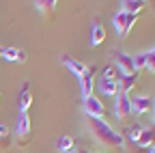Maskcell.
I'll list each match as a JSON object with an SVG mask.
<instances>
[{
  "label": "cell",
  "instance_id": "16",
  "mask_svg": "<svg viewBox=\"0 0 155 153\" xmlns=\"http://www.w3.org/2000/svg\"><path fill=\"white\" fill-rule=\"evenodd\" d=\"M121 5H123L121 11L134 13V15H140V11H144V7H147L144 0H125V2H121Z\"/></svg>",
  "mask_w": 155,
  "mask_h": 153
},
{
  "label": "cell",
  "instance_id": "14",
  "mask_svg": "<svg viewBox=\"0 0 155 153\" xmlns=\"http://www.w3.org/2000/svg\"><path fill=\"white\" fill-rule=\"evenodd\" d=\"M56 0H37L35 7L45 15V20H54V13H56Z\"/></svg>",
  "mask_w": 155,
  "mask_h": 153
},
{
  "label": "cell",
  "instance_id": "6",
  "mask_svg": "<svg viewBox=\"0 0 155 153\" xmlns=\"http://www.w3.org/2000/svg\"><path fill=\"white\" fill-rule=\"evenodd\" d=\"M84 110L91 119H104L106 117V108L104 104L95 97V95H91V97H84Z\"/></svg>",
  "mask_w": 155,
  "mask_h": 153
},
{
  "label": "cell",
  "instance_id": "28",
  "mask_svg": "<svg viewBox=\"0 0 155 153\" xmlns=\"http://www.w3.org/2000/svg\"><path fill=\"white\" fill-rule=\"evenodd\" d=\"M0 56H2V48H0Z\"/></svg>",
  "mask_w": 155,
  "mask_h": 153
},
{
  "label": "cell",
  "instance_id": "1",
  "mask_svg": "<svg viewBox=\"0 0 155 153\" xmlns=\"http://www.w3.org/2000/svg\"><path fill=\"white\" fill-rule=\"evenodd\" d=\"M88 129L95 136V140L99 145H104V147H112L114 149V147H123L125 145V138L119 131H114L104 119H91L88 117Z\"/></svg>",
  "mask_w": 155,
  "mask_h": 153
},
{
  "label": "cell",
  "instance_id": "10",
  "mask_svg": "<svg viewBox=\"0 0 155 153\" xmlns=\"http://www.w3.org/2000/svg\"><path fill=\"white\" fill-rule=\"evenodd\" d=\"M63 65L71 71V73H75L78 78H82L84 75V71H86V65L84 63H80V61H75L73 56H67V54H63Z\"/></svg>",
  "mask_w": 155,
  "mask_h": 153
},
{
  "label": "cell",
  "instance_id": "2",
  "mask_svg": "<svg viewBox=\"0 0 155 153\" xmlns=\"http://www.w3.org/2000/svg\"><path fill=\"white\" fill-rule=\"evenodd\" d=\"M136 20H138V15H134V13H125V11H119L114 15V28H116V32H119V37L121 39H125V37L131 32V28H134V24H136Z\"/></svg>",
  "mask_w": 155,
  "mask_h": 153
},
{
  "label": "cell",
  "instance_id": "7",
  "mask_svg": "<svg viewBox=\"0 0 155 153\" xmlns=\"http://www.w3.org/2000/svg\"><path fill=\"white\" fill-rule=\"evenodd\" d=\"M95 73H97V67H86L84 75L80 78L82 97H91V95H93V91H95Z\"/></svg>",
  "mask_w": 155,
  "mask_h": 153
},
{
  "label": "cell",
  "instance_id": "12",
  "mask_svg": "<svg viewBox=\"0 0 155 153\" xmlns=\"http://www.w3.org/2000/svg\"><path fill=\"white\" fill-rule=\"evenodd\" d=\"M138 80H140V73L138 71L131 73V75H121V78H119V93L134 91V86L138 84Z\"/></svg>",
  "mask_w": 155,
  "mask_h": 153
},
{
  "label": "cell",
  "instance_id": "15",
  "mask_svg": "<svg viewBox=\"0 0 155 153\" xmlns=\"http://www.w3.org/2000/svg\"><path fill=\"white\" fill-rule=\"evenodd\" d=\"M2 56L11 63H26V52L19 48H2Z\"/></svg>",
  "mask_w": 155,
  "mask_h": 153
},
{
  "label": "cell",
  "instance_id": "8",
  "mask_svg": "<svg viewBox=\"0 0 155 153\" xmlns=\"http://www.w3.org/2000/svg\"><path fill=\"white\" fill-rule=\"evenodd\" d=\"M131 101V114H144L149 110H153V99L144 97V95H136V97H129Z\"/></svg>",
  "mask_w": 155,
  "mask_h": 153
},
{
  "label": "cell",
  "instance_id": "22",
  "mask_svg": "<svg viewBox=\"0 0 155 153\" xmlns=\"http://www.w3.org/2000/svg\"><path fill=\"white\" fill-rule=\"evenodd\" d=\"M9 142H11V138H9V134H7V136H2V138H0V151H5V149L9 147Z\"/></svg>",
  "mask_w": 155,
  "mask_h": 153
},
{
  "label": "cell",
  "instance_id": "4",
  "mask_svg": "<svg viewBox=\"0 0 155 153\" xmlns=\"http://www.w3.org/2000/svg\"><path fill=\"white\" fill-rule=\"evenodd\" d=\"M30 117H28V112L26 114H19V119H17V129H15V138H17V145H26L30 140Z\"/></svg>",
  "mask_w": 155,
  "mask_h": 153
},
{
  "label": "cell",
  "instance_id": "21",
  "mask_svg": "<svg viewBox=\"0 0 155 153\" xmlns=\"http://www.w3.org/2000/svg\"><path fill=\"white\" fill-rule=\"evenodd\" d=\"M144 56H147V67L144 69H149L151 73H155V52L151 50V52H144Z\"/></svg>",
  "mask_w": 155,
  "mask_h": 153
},
{
  "label": "cell",
  "instance_id": "11",
  "mask_svg": "<svg viewBox=\"0 0 155 153\" xmlns=\"http://www.w3.org/2000/svg\"><path fill=\"white\" fill-rule=\"evenodd\" d=\"M104 41H106V28H104V24H101L99 20H95L93 32H91V45L97 48V45H101Z\"/></svg>",
  "mask_w": 155,
  "mask_h": 153
},
{
  "label": "cell",
  "instance_id": "17",
  "mask_svg": "<svg viewBox=\"0 0 155 153\" xmlns=\"http://www.w3.org/2000/svg\"><path fill=\"white\" fill-rule=\"evenodd\" d=\"M142 149H149L151 145H155V125H151L149 129H142V134H140V138L136 140Z\"/></svg>",
  "mask_w": 155,
  "mask_h": 153
},
{
  "label": "cell",
  "instance_id": "3",
  "mask_svg": "<svg viewBox=\"0 0 155 153\" xmlns=\"http://www.w3.org/2000/svg\"><path fill=\"white\" fill-rule=\"evenodd\" d=\"M114 114L119 121H127L131 117V101L127 93H116L114 97Z\"/></svg>",
  "mask_w": 155,
  "mask_h": 153
},
{
  "label": "cell",
  "instance_id": "24",
  "mask_svg": "<svg viewBox=\"0 0 155 153\" xmlns=\"http://www.w3.org/2000/svg\"><path fill=\"white\" fill-rule=\"evenodd\" d=\"M151 112H153V125H155V99H153V110Z\"/></svg>",
  "mask_w": 155,
  "mask_h": 153
},
{
  "label": "cell",
  "instance_id": "13",
  "mask_svg": "<svg viewBox=\"0 0 155 153\" xmlns=\"http://www.w3.org/2000/svg\"><path fill=\"white\" fill-rule=\"evenodd\" d=\"M97 91L104 93V95L114 97V95L119 93V80H106V78H101L99 82H97Z\"/></svg>",
  "mask_w": 155,
  "mask_h": 153
},
{
  "label": "cell",
  "instance_id": "25",
  "mask_svg": "<svg viewBox=\"0 0 155 153\" xmlns=\"http://www.w3.org/2000/svg\"><path fill=\"white\" fill-rule=\"evenodd\" d=\"M147 151H149V153H155V145H151V147H149Z\"/></svg>",
  "mask_w": 155,
  "mask_h": 153
},
{
  "label": "cell",
  "instance_id": "18",
  "mask_svg": "<svg viewBox=\"0 0 155 153\" xmlns=\"http://www.w3.org/2000/svg\"><path fill=\"white\" fill-rule=\"evenodd\" d=\"M142 129H144V127H140V125H131V127H127V131H125V136H123V138H127L129 142H136V140L140 138Z\"/></svg>",
  "mask_w": 155,
  "mask_h": 153
},
{
  "label": "cell",
  "instance_id": "23",
  "mask_svg": "<svg viewBox=\"0 0 155 153\" xmlns=\"http://www.w3.org/2000/svg\"><path fill=\"white\" fill-rule=\"evenodd\" d=\"M7 134H9L7 125H2V123H0V138H2V136H7Z\"/></svg>",
  "mask_w": 155,
  "mask_h": 153
},
{
  "label": "cell",
  "instance_id": "29",
  "mask_svg": "<svg viewBox=\"0 0 155 153\" xmlns=\"http://www.w3.org/2000/svg\"><path fill=\"white\" fill-rule=\"evenodd\" d=\"M153 52H155V50H153Z\"/></svg>",
  "mask_w": 155,
  "mask_h": 153
},
{
  "label": "cell",
  "instance_id": "5",
  "mask_svg": "<svg viewBox=\"0 0 155 153\" xmlns=\"http://www.w3.org/2000/svg\"><path fill=\"white\" fill-rule=\"evenodd\" d=\"M114 61H116V69L121 71V75H131L136 73L134 69V61L127 52H121V50H114Z\"/></svg>",
  "mask_w": 155,
  "mask_h": 153
},
{
  "label": "cell",
  "instance_id": "26",
  "mask_svg": "<svg viewBox=\"0 0 155 153\" xmlns=\"http://www.w3.org/2000/svg\"><path fill=\"white\" fill-rule=\"evenodd\" d=\"M78 153H91L88 149H80V151H78Z\"/></svg>",
  "mask_w": 155,
  "mask_h": 153
},
{
  "label": "cell",
  "instance_id": "27",
  "mask_svg": "<svg viewBox=\"0 0 155 153\" xmlns=\"http://www.w3.org/2000/svg\"><path fill=\"white\" fill-rule=\"evenodd\" d=\"M65 153H78V151H75V149H71V151H65Z\"/></svg>",
  "mask_w": 155,
  "mask_h": 153
},
{
  "label": "cell",
  "instance_id": "9",
  "mask_svg": "<svg viewBox=\"0 0 155 153\" xmlns=\"http://www.w3.org/2000/svg\"><path fill=\"white\" fill-rule=\"evenodd\" d=\"M30 106H32V88L26 82L22 86V93H19V114H26Z\"/></svg>",
  "mask_w": 155,
  "mask_h": 153
},
{
  "label": "cell",
  "instance_id": "20",
  "mask_svg": "<svg viewBox=\"0 0 155 153\" xmlns=\"http://www.w3.org/2000/svg\"><path fill=\"white\" fill-rule=\"evenodd\" d=\"M131 61H134V69H136V71H140V69L147 67V56H144V54H136V56H131Z\"/></svg>",
  "mask_w": 155,
  "mask_h": 153
},
{
  "label": "cell",
  "instance_id": "19",
  "mask_svg": "<svg viewBox=\"0 0 155 153\" xmlns=\"http://www.w3.org/2000/svg\"><path fill=\"white\" fill-rule=\"evenodd\" d=\"M56 147H58V151H61V153L71 151V149H73V138H71V136H61V138H58V142H56Z\"/></svg>",
  "mask_w": 155,
  "mask_h": 153
}]
</instances>
